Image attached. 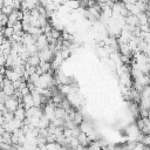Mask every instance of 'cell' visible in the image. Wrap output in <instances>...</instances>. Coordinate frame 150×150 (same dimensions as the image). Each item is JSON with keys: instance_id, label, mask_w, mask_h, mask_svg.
Masks as SVG:
<instances>
[{"instance_id": "cell-1", "label": "cell", "mask_w": 150, "mask_h": 150, "mask_svg": "<svg viewBox=\"0 0 150 150\" xmlns=\"http://www.w3.org/2000/svg\"><path fill=\"white\" fill-rule=\"evenodd\" d=\"M54 83H55L54 77L52 76L50 71H47V73H43L40 75V79L35 83V86L39 88H52L54 86Z\"/></svg>"}, {"instance_id": "cell-2", "label": "cell", "mask_w": 150, "mask_h": 150, "mask_svg": "<svg viewBox=\"0 0 150 150\" xmlns=\"http://www.w3.org/2000/svg\"><path fill=\"white\" fill-rule=\"evenodd\" d=\"M54 55H55V52L48 46L43 49H40L39 50V56H40V60L41 61H47V62H50L53 59H54Z\"/></svg>"}, {"instance_id": "cell-3", "label": "cell", "mask_w": 150, "mask_h": 150, "mask_svg": "<svg viewBox=\"0 0 150 150\" xmlns=\"http://www.w3.org/2000/svg\"><path fill=\"white\" fill-rule=\"evenodd\" d=\"M19 101L20 100H18L15 96H8L6 100H5V107H6V109L8 110V111H12V112H14L18 108H19V105H20V103H19Z\"/></svg>"}, {"instance_id": "cell-4", "label": "cell", "mask_w": 150, "mask_h": 150, "mask_svg": "<svg viewBox=\"0 0 150 150\" xmlns=\"http://www.w3.org/2000/svg\"><path fill=\"white\" fill-rule=\"evenodd\" d=\"M55 104H54V102H49V103H47L46 105H45V109H43V115L49 120V121H52L54 117H55Z\"/></svg>"}, {"instance_id": "cell-5", "label": "cell", "mask_w": 150, "mask_h": 150, "mask_svg": "<svg viewBox=\"0 0 150 150\" xmlns=\"http://www.w3.org/2000/svg\"><path fill=\"white\" fill-rule=\"evenodd\" d=\"M35 45L38 46L39 50H40V49H43V48H46V47H48V46H49V42H48L47 35H46V34H40V35L38 36V39H36V41H35Z\"/></svg>"}, {"instance_id": "cell-6", "label": "cell", "mask_w": 150, "mask_h": 150, "mask_svg": "<svg viewBox=\"0 0 150 150\" xmlns=\"http://www.w3.org/2000/svg\"><path fill=\"white\" fill-rule=\"evenodd\" d=\"M5 75H6V77H7L8 80H11L12 82H14V81H16V80H20V79L22 77V76H21L18 71H15L13 68H7Z\"/></svg>"}, {"instance_id": "cell-7", "label": "cell", "mask_w": 150, "mask_h": 150, "mask_svg": "<svg viewBox=\"0 0 150 150\" xmlns=\"http://www.w3.org/2000/svg\"><path fill=\"white\" fill-rule=\"evenodd\" d=\"M63 5L68 8L69 12H71V11H75V9L80 8L81 2L79 0H66V1H63Z\"/></svg>"}, {"instance_id": "cell-8", "label": "cell", "mask_w": 150, "mask_h": 150, "mask_svg": "<svg viewBox=\"0 0 150 150\" xmlns=\"http://www.w3.org/2000/svg\"><path fill=\"white\" fill-rule=\"evenodd\" d=\"M21 101H22V105L25 107V109H28V108H30V107L34 105V101H33L32 93H29V94H27V95H23V97H22Z\"/></svg>"}, {"instance_id": "cell-9", "label": "cell", "mask_w": 150, "mask_h": 150, "mask_svg": "<svg viewBox=\"0 0 150 150\" xmlns=\"http://www.w3.org/2000/svg\"><path fill=\"white\" fill-rule=\"evenodd\" d=\"M21 43L23 46H28V45H32V43H35V39L32 34L25 32L23 35H22V40H21Z\"/></svg>"}, {"instance_id": "cell-10", "label": "cell", "mask_w": 150, "mask_h": 150, "mask_svg": "<svg viewBox=\"0 0 150 150\" xmlns=\"http://www.w3.org/2000/svg\"><path fill=\"white\" fill-rule=\"evenodd\" d=\"M14 117L15 118H18V120H20V121H23L27 116H26V109H25V107L21 104V105H19V108L14 111Z\"/></svg>"}, {"instance_id": "cell-11", "label": "cell", "mask_w": 150, "mask_h": 150, "mask_svg": "<svg viewBox=\"0 0 150 150\" xmlns=\"http://www.w3.org/2000/svg\"><path fill=\"white\" fill-rule=\"evenodd\" d=\"M40 62H41V60H40L39 53H35V54H30V55H29V57L27 59V63H29L30 66H34V67L39 66V64H40Z\"/></svg>"}, {"instance_id": "cell-12", "label": "cell", "mask_w": 150, "mask_h": 150, "mask_svg": "<svg viewBox=\"0 0 150 150\" xmlns=\"http://www.w3.org/2000/svg\"><path fill=\"white\" fill-rule=\"evenodd\" d=\"M125 23L128 26H131V27H136L138 25V19H137V15H134V14H128L125 16Z\"/></svg>"}, {"instance_id": "cell-13", "label": "cell", "mask_w": 150, "mask_h": 150, "mask_svg": "<svg viewBox=\"0 0 150 150\" xmlns=\"http://www.w3.org/2000/svg\"><path fill=\"white\" fill-rule=\"evenodd\" d=\"M77 139H79L80 144L83 145V146H88L89 143H90V139H89L88 135H87L86 132H83V131H81V132L77 135Z\"/></svg>"}, {"instance_id": "cell-14", "label": "cell", "mask_w": 150, "mask_h": 150, "mask_svg": "<svg viewBox=\"0 0 150 150\" xmlns=\"http://www.w3.org/2000/svg\"><path fill=\"white\" fill-rule=\"evenodd\" d=\"M79 127H80V130H81V131H83V132H86L87 135H88L90 131H93V130H94V129H93L91 123H89V122H87V121H82V123H81Z\"/></svg>"}, {"instance_id": "cell-15", "label": "cell", "mask_w": 150, "mask_h": 150, "mask_svg": "<svg viewBox=\"0 0 150 150\" xmlns=\"http://www.w3.org/2000/svg\"><path fill=\"white\" fill-rule=\"evenodd\" d=\"M120 54L121 55H131L132 50L130 49L128 43H120Z\"/></svg>"}, {"instance_id": "cell-16", "label": "cell", "mask_w": 150, "mask_h": 150, "mask_svg": "<svg viewBox=\"0 0 150 150\" xmlns=\"http://www.w3.org/2000/svg\"><path fill=\"white\" fill-rule=\"evenodd\" d=\"M2 33H4V36H5L6 39H11L12 35H13L15 32H14L13 26H5L4 29H2Z\"/></svg>"}, {"instance_id": "cell-17", "label": "cell", "mask_w": 150, "mask_h": 150, "mask_svg": "<svg viewBox=\"0 0 150 150\" xmlns=\"http://www.w3.org/2000/svg\"><path fill=\"white\" fill-rule=\"evenodd\" d=\"M26 48H27V50H28V53H29V54H35V53H39V48H38V46H36L35 43L28 45V46H26Z\"/></svg>"}, {"instance_id": "cell-18", "label": "cell", "mask_w": 150, "mask_h": 150, "mask_svg": "<svg viewBox=\"0 0 150 150\" xmlns=\"http://www.w3.org/2000/svg\"><path fill=\"white\" fill-rule=\"evenodd\" d=\"M73 121L75 122V124H76V125H80V124L82 123V121H83V116H82L80 112H75Z\"/></svg>"}, {"instance_id": "cell-19", "label": "cell", "mask_w": 150, "mask_h": 150, "mask_svg": "<svg viewBox=\"0 0 150 150\" xmlns=\"http://www.w3.org/2000/svg\"><path fill=\"white\" fill-rule=\"evenodd\" d=\"M14 11L13 6H2V9H1V13H4L5 15H9L12 12Z\"/></svg>"}, {"instance_id": "cell-20", "label": "cell", "mask_w": 150, "mask_h": 150, "mask_svg": "<svg viewBox=\"0 0 150 150\" xmlns=\"http://www.w3.org/2000/svg\"><path fill=\"white\" fill-rule=\"evenodd\" d=\"M13 28H14V32H15V33L22 32V21H16V22L13 25Z\"/></svg>"}, {"instance_id": "cell-21", "label": "cell", "mask_w": 150, "mask_h": 150, "mask_svg": "<svg viewBox=\"0 0 150 150\" xmlns=\"http://www.w3.org/2000/svg\"><path fill=\"white\" fill-rule=\"evenodd\" d=\"M6 61H7V56L0 54V66H6Z\"/></svg>"}, {"instance_id": "cell-22", "label": "cell", "mask_w": 150, "mask_h": 150, "mask_svg": "<svg viewBox=\"0 0 150 150\" xmlns=\"http://www.w3.org/2000/svg\"><path fill=\"white\" fill-rule=\"evenodd\" d=\"M5 79H6V75H5V74H2V73H0V83H2Z\"/></svg>"}, {"instance_id": "cell-23", "label": "cell", "mask_w": 150, "mask_h": 150, "mask_svg": "<svg viewBox=\"0 0 150 150\" xmlns=\"http://www.w3.org/2000/svg\"><path fill=\"white\" fill-rule=\"evenodd\" d=\"M136 1H144V2H146V0H136Z\"/></svg>"}, {"instance_id": "cell-24", "label": "cell", "mask_w": 150, "mask_h": 150, "mask_svg": "<svg viewBox=\"0 0 150 150\" xmlns=\"http://www.w3.org/2000/svg\"><path fill=\"white\" fill-rule=\"evenodd\" d=\"M148 117H149V118H150V111H149V115H148Z\"/></svg>"}, {"instance_id": "cell-25", "label": "cell", "mask_w": 150, "mask_h": 150, "mask_svg": "<svg viewBox=\"0 0 150 150\" xmlns=\"http://www.w3.org/2000/svg\"><path fill=\"white\" fill-rule=\"evenodd\" d=\"M149 32H150V30H149Z\"/></svg>"}]
</instances>
